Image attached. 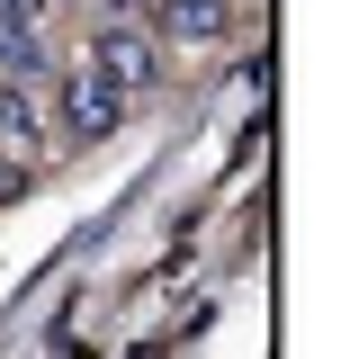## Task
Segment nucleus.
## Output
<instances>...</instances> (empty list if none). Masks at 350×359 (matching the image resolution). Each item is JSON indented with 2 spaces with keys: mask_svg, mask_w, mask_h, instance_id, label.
<instances>
[{
  "mask_svg": "<svg viewBox=\"0 0 350 359\" xmlns=\"http://www.w3.org/2000/svg\"><path fill=\"white\" fill-rule=\"evenodd\" d=\"M0 144H9V153H45V144H54V126L36 117L27 81H0Z\"/></svg>",
  "mask_w": 350,
  "mask_h": 359,
  "instance_id": "7ed1b4c3",
  "label": "nucleus"
},
{
  "mask_svg": "<svg viewBox=\"0 0 350 359\" xmlns=\"http://www.w3.org/2000/svg\"><path fill=\"white\" fill-rule=\"evenodd\" d=\"M81 72H99L117 99H144V81H153V45L135 36V27H99L90 54H81Z\"/></svg>",
  "mask_w": 350,
  "mask_h": 359,
  "instance_id": "f257e3e1",
  "label": "nucleus"
},
{
  "mask_svg": "<svg viewBox=\"0 0 350 359\" xmlns=\"http://www.w3.org/2000/svg\"><path fill=\"white\" fill-rule=\"evenodd\" d=\"M171 36H224V0H162Z\"/></svg>",
  "mask_w": 350,
  "mask_h": 359,
  "instance_id": "20e7f679",
  "label": "nucleus"
},
{
  "mask_svg": "<svg viewBox=\"0 0 350 359\" xmlns=\"http://www.w3.org/2000/svg\"><path fill=\"white\" fill-rule=\"evenodd\" d=\"M126 108L135 99H117L99 72H72V81H63V135H72V144H108V135L126 126Z\"/></svg>",
  "mask_w": 350,
  "mask_h": 359,
  "instance_id": "f03ea898",
  "label": "nucleus"
}]
</instances>
